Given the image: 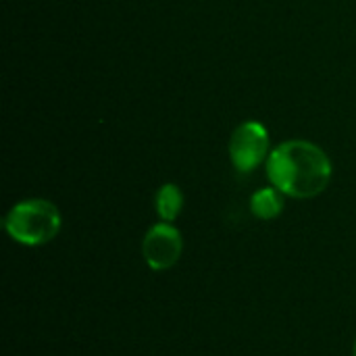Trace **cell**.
Masks as SVG:
<instances>
[{
    "label": "cell",
    "mask_w": 356,
    "mask_h": 356,
    "mask_svg": "<svg viewBox=\"0 0 356 356\" xmlns=\"http://www.w3.org/2000/svg\"><path fill=\"white\" fill-rule=\"evenodd\" d=\"M142 252L150 269L154 271L171 269L184 252L181 234L171 223L163 221L148 229L144 244H142Z\"/></svg>",
    "instance_id": "cell-4"
},
{
    "label": "cell",
    "mask_w": 356,
    "mask_h": 356,
    "mask_svg": "<svg viewBox=\"0 0 356 356\" xmlns=\"http://www.w3.org/2000/svg\"><path fill=\"white\" fill-rule=\"evenodd\" d=\"M6 234L23 246H42L56 238L60 229L58 209L42 198L15 204L4 219Z\"/></svg>",
    "instance_id": "cell-2"
},
{
    "label": "cell",
    "mask_w": 356,
    "mask_h": 356,
    "mask_svg": "<svg viewBox=\"0 0 356 356\" xmlns=\"http://www.w3.org/2000/svg\"><path fill=\"white\" fill-rule=\"evenodd\" d=\"M269 150V136L263 123L246 121L242 123L229 140V159L238 173L254 171L265 159Z\"/></svg>",
    "instance_id": "cell-3"
},
{
    "label": "cell",
    "mask_w": 356,
    "mask_h": 356,
    "mask_svg": "<svg viewBox=\"0 0 356 356\" xmlns=\"http://www.w3.org/2000/svg\"><path fill=\"white\" fill-rule=\"evenodd\" d=\"M355 356H356V342H355Z\"/></svg>",
    "instance_id": "cell-7"
},
{
    "label": "cell",
    "mask_w": 356,
    "mask_h": 356,
    "mask_svg": "<svg viewBox=\"0 0 356 356\" xmlns=\"http://www.w3.org/2000/svg\"><path fill=\"white\" fill-rule=\"evenodd\" d=\"M332 161L313 142L290 140L280 144L267 159V175L282 194L315 198L332 181Z\"/></svg>",
    "instance_id": "cell-1"
},
{
    "label": "cell",
    "mask_w": 356,
    "mask_h": 356,
    "mask_svg": "<svg viewBox=\"0 0 356 356\" xmlns=\"http://www.w3.org/2000/svg\"><path fill=\"white\" fill-rule=\"evenodd\" d=\"M250 209L259 219H275L282 211H284V200H282V192L277 188H263L259 190L252 200H250Z\"/></svg>",
    "instance_id": "cell-5"
},
{
    "label": "cell",
    "mask_w": 356,
    "mask_h": 356,
    "mask_svg": "<svg viewBox=\"0 0 356 356\" xmlns=\"http://www.w3.org/2000/svg\"><path fill=\"white\" fill-rule=\"evenodd\" d=\"M184 207V194L175 184H165L156 194V213L163 221L171 223L179 217Z\"/></svg>",
    "instance_id": "cell-6"
}]
</instances>
